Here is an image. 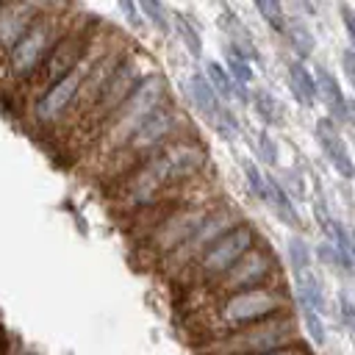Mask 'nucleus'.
I'll return each mask as SVG.
<instances>
[{"label": "nucleus", "mask_w": 355, "mask_h": 355, "mask_svg": "<svg viewBox=\"0 0 355 355\" xmlns=\"http://www.w3.org/2000/svg\"><path fill=\"white\" fill-rule=\"evenodd\" d=\"M172 22H175V31L180 33V39L189 44V50L194 53V55H200V50H202V42H200V33H197V28H194V19L189 17V14H172Z\"/></svg>", "instance_id": "obj_22"}, {"label": "nucleus", "mask_w": 355, "mask_h": 355, "mask_svg": "<svg viewBox=\"0 0 355 355\" xmlns=\"http://www.w3.org/2000/svg\"><path fill=\"white\" fill-rule=\"evenodd\" d=\"M316 141L322 147V153L327 155V161L344 175V178H352L355 175V164L349 158V150L344 144V139L338 136V130L333 128L330 119H319L316 122Z\"/></svg>", "instance_id": "obj_15"}, {"label": "nucleus", "mask_w": 355, "mask_h": 355, "mask_svg": "<svg viewBox=\"0 0 355 355\" xmlns=\"http://www.w3.org/2000/svg\"><path fill=\"white\" fill-rule=\"evenodd\" d=\"M341 17H344V28H347V33H349V39H352V44H355V14H352L349 8H344Z\"/></svg>", "instance_id": "obj_32"}, {"label": "nucleus", "mask_w": 355, "mask_h": 355, "mask_svg": "<svg viewBox=\"0 0 355 355\" xmlns=\"http://www.w3.org/2000/svg\"><path fill=\"white\" fill-rule=\"evenodd\" d=\"M44 8L42 3H0V67Z\"/></svg>", "instance_id": "obj_14"}, {"label": "nucleus", "mask_w": 355, "mask_h": 355, "mask_svg": "<svg viewBox=\"0 0 355 355\" xmlns=\"http://www.w3.org/2000/svg\"><path fill=\"white\" fill-rule=\"evenodd\" d=\"M263 355H308V349L300 347V344H286V347L272 349V352H263Z\"/></svg>", "instance_id": "obj_31"}, {"label": "nucleus", "mask_w": 355, "mask_h": 355, "mask_svg": "<svg viewBox=\"0 0 355 355\" xmlns=\"http://www.w3.org/2000/svg\"><path fill=\"white\" fill-rule=\"evenodd\" d=\"M205 161H208V153L197 139L178 136L166 147H161L158 153L144 158L139 166H133L125 178L111 183L108 197L125 214L150 211V208L166 202V194L172 189L197 178L202 172Z\"/></svg>", "instance_id": "obj_1"}, {"label": "nucleus", "mask_w": 355, "mask_h": 355, "mask_svg": "<svg viewBox=\"0 0 355 355\" xmlns=\"http://www.w3.org/2000/svg\"><path fill=\"white\" fill-rule=\"evenodd\" d=\"M100 44H103V39H97V44L92 47V53L69 75H64L58 83H53L50 89H44L33 100L31 114H33V119H36L39 128H55V125H64L67 122V116L72 114V108H75V103H78V97L83 92V83H86V78L92 72V64H94L97 53H100Z\"/></svg>", "instance_id": "obj_9"}, {"label": "nucleus", "mask_w": 355, "mask_h": 355, "mask_svg": "<svg viewBox=\"0 0 355 355\" xmlns=\"http://www.w3.org/2000/svg\"><path fill=\"white\" fill-rule=\"evenodd\" d=\"M119 11H122V14L128 17V22H130V25H136V28L141 25V17H144V14H141V8H136L133 3L122 0V3H119Z\"/></svg>", "instance_id": "obj_30"}, {"label": "nucleus", "mask_w": 355, "mask_h": 355, "mask_svg": "<svg viewBox=\"0 0 355 355\" xmlns=\"http://www.w3.org/2000/svg\"><path fill=\"white\" fill-rule=\"evenodd\" d=\"M72 17L67 8L61 6H47L33 25L22 33V39L14 44V50L8 53V58L0 67V78L6 83H33V78L39 75V69L44 67L47 55L53 53V47L61 42V36L69 31Z\"/></svg>", "instance_id": "obj_4"}, {"label": "nucleus", "mask_w": 355, "mask_h": 355, "mask_svg": "<svg viewBox=\"0 0 355 355\" xmlns=\"http://www.w3.org/2000/svg\"><path fill=\"white\" fill-rule=\"evenodd\" d=\"M255 8L266 19V25H272L275 31H286V22L288 19H286V11H283V6L277 0H258Z\"/></svg>", "instance_id": "obj_24"}, {"label": "nucleus", "mask_w": 355, "mask_h": 355, "mask_svg": "<svg viewBox=\"0 0 355 355\" xmlns=\"http://www.w3.org/2000/svg\"><path fill=\"white\" fill-rule=\"evenodd\" d=\"M252 247H258V233H255V227L250 225V222H236L227 233H222L189 269V277H191V283L197 286H214L239 258H244Z\"/></svg>", "instance_id": "obj_8"}, {"label": "nucleus", "mask_w": 355, "mask_h": 355, "mask_svg": "<svg viewBox=\"0 0 355 355\" xmlns=\"http://www.w3.org/2000/svg\"><path fill=\"white\" fill-rule=\"evenodd\" d=\"M258 147H261V155H263V161H269V164H275V161H277V147H275L272 136L261 133V139H258Z\"/></svg>", "instance_id": "obj_28"}, {"label": "nucleus", "mask_w": 355, "mask_h": 355, "mask_svg": "<svg viewBox=\"0 0 355 355\" xmlns=\"http://www.w3.org/2000/svg\"><path fill=\"white\" fill-rule=\"evenodd\" d=\"M139 8H141V14L153 22V28H158L161 33H169V22H172V14L161 6V3H153V0H141L139 3Z\"/></svg>", "instance_id": "obj_25"}, {"label": "nucleus", "mask_w": 355, "mask_h": 355, "mask_svg": "<svg viewBox=\"0 0 355 355\" xmlns=\"http://www.w3.org/2000/svg\"><path fill=\"white\" fill-rule=\"evenodd\" d=\"M239 219L233 216V211L227 208V205H222V202H216L214 205V211L205 216V222H202V227L194 233V239L189 241V244H183L175 255H169L166 261H164V266H166V272H183V269H189L222 233H227L233 225H236Z\"/></svg>", "instance_id": "obj_13"}, {"label": "nucleus", "mask_w": 355, "mask_h": 355, "mask_svg": "<svg viewBox=\"0 0 355 355\" xmlns=\"http://www.w3.org/2000/svg\"><path fill=\"white\" fill-rule=\"evenodd\" d=\"M225 69L230 72V78L236 80V86H239V100H247V86H250V80H252V64H250V55H244L241 50H236V47H230L227 44V50H225Z\"/></svg>", "instance_id": "obj_18"}, {"label": "nucleus", "mask_w": 355, "mask_h": 355, "mask_svg": "<svg viewBox=\"0 0 355 355\" xmlns=\"http://www.w3.org/2000/svg\"><path fill=\"white\" fill-rule=\"evenodd\" d=\"M275 277V258L266 247H252L244 258H239L211 288V300L227 297V294H239V291H252V288H263L269 286V280Z\"/></svg>", "instance_id": "obj_12"}, {"label": "nucleus", "mask_w": 355, "mask_h": 355, "mask_svg": "<svg viewBox=\"0 0 355 355\" xmlns=\"http://www.w3.org/2000/svg\"><path fill=\"white\" fill-rule=\"evenodd\" d=\"M252 105L258 111V116L266 122V125H280L283 122V105L266 92V89H258L252 94Z\"/></svg>", "instance_id": "obj_20"}, {"label": "nucleus", "mask_w": 355, "mask_h": 355, "mask_svg": "<svg viewBox=\"0 0 355 355\" xmlns=\"http://www.w3.org/2000/svg\"><path fill=\"white\" fill-rule=\"evenodd\" d=\"M214 205L216 202H208V200H191L183 205H178V202L169 205L147 230L141 250L150 258L164 263L169 255H175L183 244H189L194 239V233L202 227V222L214 211Z\"/></svg>", "instance_id": "obj_6"}, {"label": "nucleus", "mask_w": 355, "mask_h": 355, "mask_svg": "<svg viewBox=\"0 0 355 355\" xmlns=\"http://www.w3.org/2000/svg\"><path fill=\"white\" fill-rule=\"evenodd\" d=\"M205 78L211 80L214 92H216L222 100L239 97V86H236V80L230 78V72H227V69H225L219 61H208V64H205Z\"/></svg>", "instance_id": "obj_19"}, {"label": "nucleus", "mask_w": 355, "mask_h": 355, "mask_svg": "<svg viewBox=\"0 0 355 355\" xmlns=\"http://www.w3.org/2000/svg\"><path fill=\"white\" fill-rule=\"evenodd\" d=\"M169 103V86L164 80L161 72H150L141 86L114 111V116L100 128V133L94 136V144H92V153L97 155L100 161V169L111 161L114 153H119L130 136L161 108Z\"/></svg>", "instance_id": "obj_3"}, {"label": "nucleus", "mask_w": 355, "mask_h": 355, "mask_svg": "<svg viewBox=\"0 0 355 355\" xmlns=\"http://www.w3.org/2000/svg\"><path fill=\"white\" fill-rule=\"evenodd\" d=\"M316 92H319V97L327 103V108L333 111V116H338V119H344V108H347V100H344V94H341V86H338V80L324 69V67H316Z\"/></svg>", "instance_id": "obj_17"}, {"label": "nucleus", "mask_w": 355, "mask_h": 355, "mask_svg": "<svg viewBox=\"0 0 355 355\" xmlns=\"http://www.w3.org/2000/svg\"><path fill=\"white\" fill-rule=\"evenodd\" d=\"M300 311H302V319H305V327H308V333H311V338H313V344H324V324H322V311L319 308H313V305H300Z\"/></svg>", "instance_id": "obj_26"}, {"label": "nucleus", "mask_w": 355, "mask_h": 355, "mask_svg": "<svg viewBox=\"0 0 355 355\" xmlns=\"http://www.w3.org/2000/svg\"><path fill=\"white\" fill-rule=\"evenodd\" d=\"M286 36H288V44H291L300 55H311V50H313V36H311V31H308L302 22L288 19V22H286Z\"/></svg>", "instance_id": "obj_21"}, {"label": "nucleus", "mask_w": 355, "mask_h": 355, "mask_svg": "<svg viewBox=\"0 0 355 355\" xmlns=\"http://www.w3.org/2000/svg\"><path fill=\"white\" fill-rule=\"evenodd\" d=\"M341 308H344V319H347V324L355 330V308H352V302H349L347 297L341 300Z\"/></svg>", "instance_id": "obj_33"}, {"label": "nucleus", "mask_w": 355, "mask_h": 355, "mask_svg": "<svg viewBox=\"0 0 355 355\" xmlns=\"http://www.w3.org/2000/svg\"><path fill=\"white\" fill-rule=\"evenodd\" d=\"M344 119L349 125H355V100H347V108H344Z\"/></svg>", "instance_id": "obj_34"}, {"label": "nucleus", "mask_w": 355, "mask_h": 355, "mask_svg": "<svg viewBox=\"0 0 355 355\" xmlns=\"http://www.w3.org/2000/svg\"><path fill=\"white\" fill-rule=\"evenodd\" d=\"M153 72V67H150V61L139 53V50H130L122 61H119V67L114 69V75H111V80L105 83V89L100 92V97H97V103H94V108L89 111V116L83 119V125L78 128L80 133H100V128L114 116V111L141 86V80L147 78Z\"/></svg>", "instance_id": "obj_7"}, {"label": "nucleus", "mask_w": 355, "mask_h": 355, "mask_svg": "<svg viewBox=\"0 0 355 355\" xmlns=\"http://www.w3.org/2000/svg\"><path fill=\"white\" fill-rule=\"evenodd\" d=\"M297 333V324L288 313L266 319L261 324H252L247 330H239L222 341L214 344V355H263L272 349H280L286 344H291Z\"/></svg>", "instance_id": "obj_11"}, {"label": "nucleus", "mask_w": 355, "mask_h": 355, "mask_svg": "<svg viewBox=\"0 0 355 355\" xmlns=\"http://www.w3.org/2000/svg\"><path fill=\"white\" fill-rule=\"evenodd\" d=\"M97 39H100V33L86 22V19H75L72 25H69V31L61 36V42L53 47V53L47 55V61H44V67L39 69V75L33 78V92H36V97L44 92V89H50L53 83H58L64 75H69L89 53H92V47L97 44Z\"/></svg>", "instance_id": "obj_10"}, {"label": "nucleus", "mask_w": 355, "mask_h": 355, "mask_svg": "<svg viewBox=\"0 0 355 355\" xmlns=\"http://www.w3.org/2000/svg\"><path fill=\"white\" fill-rule=\"evenodd\" d=\"M341 67H344L347 80H349L352 89H355V50H344V53H341Z\"/></svg>", "instance_id": "obj_29"}, {"label": "nucleus", "mask_w": 355, "mask_h": 355, "mask_svg": "<svg viewBox=\"0 0 355 355\" xmlns=\"http://www.w3.org/2000/svg\"><path fill=\"white\" fill-rule=\"evenodd\" d=\"M286 308H288V297L277 286L227 294V297L211 300V305L200 313V330L208 338L222 341L239 330H247V327L261 324L266 319L283 316Z\"/></svg>", "instance_id": "obj_2"}, {"label": "nucleus", "mask_w": 355, "mask_h": 355, "mask_svg": "<svg viewBox=\"0 0 355 355\" xmlns=\"http://www.w3.org/2000/svg\"><path fill=\"white\" fill-rule=\"evenodd\" d=\"M0 355H8V336L3 327H0Z\"/></svg>", "instance_id": "obj_35"}, {"label": "nucleus", "mask_w": 355, "mask_h": 355, "mask_svg": "<svg viewBox=\"0 0 355 355\" xmlns=\"http://www.w3.org/2000/svg\"><path fill=\"white\" fill-rule=\"evenodd\" d=\"M349 233H352V247H355V230H349Z\"/></svg>", "instance_id": "obj_36"}, {"label": "nucleus", "mask_w": 355, "mask_h": 355, "mask_svg": "<svg viewBox=\"0 0 355 355\" xmlns=\"http://www.w3.org/2000/svg\"><path fill=\"white\" fill-rule=\"evenodd\" d=\"M241 169H244V178H247V186H250V191L258 197V200H263L266 202V197H269V186H266V175L250 161V158H241Z\"/></svg>", "instance_id": "obj_23"}, {"label": "nucleus", "mask_w": 355, "mask_h": 355, "mask_svg": "<svg viewBox=\"0 0 355 355\" xmlns=\"http://www.w3.org/2000/svg\"><path fill=\"white\" fill-rule=\"evenodd\" d=\"M288 89L294 92V97L302 105H313L316 103V78L311 75V69H305L302 61H291L288 64Z\"/></svg>", "instance_id": "obj_16"}, {"label": "nucleus", "mask_w": 355, "mask_h": 355, "mask_svg": "<svg viewBox=\"0 0 355 355\" xmlns=\"http://www.w3.org/2000/svg\"><path fill=\"white\" fill-rule=\"evenodd\" d=\"M288 266H291V272L311 266V250H308V244L300 236L288 239Z\"/></svg>", "instance_id": "obj_27"}, {"label": "nucleus", "mask_w": 355, "mask_h": 355, "mask_svg": "<svg viewBox=\"0 0 355 355\" xmlns=\"http://www.w3.org/2000/svg\"><path fill=\"white\" fill-rule=\"evenodd\" d=\"M180 128H183V111H180L178 105H172V103L161 105V108L130 136V141H128L119 153L111 155V161L100 169L103 178L111 180V183H116V180L125 178L133 166H139L144 158H150L153 153H158L161 147H166L172 139H178V130H180Z\"/></svg>", "instance_id": "obj_5"}]
</instances>
